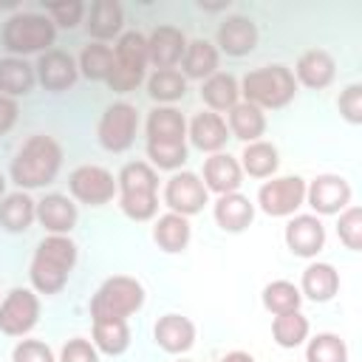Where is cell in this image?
<instances>
[{"mask_svg":"<svg viewBox=\"0 0 362 362\" xmlns=\"http://www.w3.org/2000/svg\"><path fill=\"white\" fill-rule=\"evenodd\" d=\"M147 158L150 167L158 170H178L187 161V122L184 113L158 105L147 116Z\"/></svg>","mask_w":362,"mask_h":362,"instance_id":"1","label":"cell"},{"mask_svg":"<svg viewBox=\"0 0 362 362\" xmlns=\"http://www.w3.org/2000/svg\"><path fill=\"white\" fill-rule=\"evenodd\" d=\"M74 263H76V243L68 235L42 238L34 257H31V266H28V277H31L34 291H40V294L62 291Z\"/></svg>","mask_w":362,"mask_h":362,"instance_id":"2","label":"cell"},{"mask_svg":"<svg viewBox=\"0 0 362 362\" xmlns=\"http://www.w3.org/2000/svg\"><path fill=\"white\" fill-rule=\"evenodd\" d=\"M59 167H62V147L51 136L37 133L17 150L11 161V181L20 189H37L51 184Z\"/></svg>","mask_w":362,"mask_h":362,"instance_id":"3","label":"cell"},{"mask_svg":"<svg viewBox=\"0 0 362 362\" xmlns=\"http://www.w3.org/2000/svg\"><path fill=\"white\" fill-rule=\"evenodd\" d=\"M119 206L130 221H153L158 212V173L147 161H130L116 175Z\"/></svg>","mask_w":362,"mask_h":362,"instance_id":"4","label":"cell"},{"mask_svg":"<svg viewBox=\"0 0 362 362\" xmlns=\"http://www.w3.org/2000/svg\"><path fill=\"white\" fill-rule=\"evenodd\" d=\"M238 85H240V93L246 96V102L260 107V110L286 107L297 93V79H294L291 68H286V65L255 68Z\"/></svg>","mask_w":362,"mask_h":362,"instance_id":"5","label":"cell"},{"mask_svg":"<svg viewBox=\"0 0 362 362\" xmlns=\"http://www.w3.org/2000/svg\"><path fill=\"white\" fill-rule=\"evenodd\" d=\"M57 40V25L45 17V14H14L6 20L3 25V48L11 57H23L25 54H45L51 51Z\"/></svg>","mask_w":362,"mask_h":362,"instance_id":"6","label":"cell"},{"mask_svg":"<svg viewBox=\"0 0 362 362\" xmlns=\"http://www.w3.org/2000/svg\"><path fill=\"white\" fill-rule=\"evenodd\" d=\"M147 37L139 31H124L113 48V71L107 76L110 90L127 93L144 82L147 74Z\"/></svg>","mask_w":362,"mask_h":362,"instance_id":"7","label":"cell"},{"mask_svg":"<svg viewBox=\"0 0 362 362\" xmlns=\"http://www.w3.org/2000/svg\"><path fill=\"white\" fill-rule=\"evenodd\" d=\"M141 305H144V286L136 277L116 274V277H107L90 297V317L93 320H102V317L127 320Z\"/></svg>","mask_w":362,"mask_h":362,"instance_id":"8","label":"cell"},{"mask_svg":"<svg viewBox=\"0 0 362 362\" xmlns=\"http://www.w3.org/2000/svg\"><path fill=\"white\" fill-rule=\"evenodd\" d=\"M139 130V110L130 102H113L99 119V144L110 153H124L133 147Z\"/></svg>","mask_w":362,"mask_h":362,"instance_id":"9","label":"cell"},{"mask_svg":"<svg viewBox=\"0 0 362 362\" xmlns=\"http://www.w3.org/2000/svg\"><path fill=\"white\" fill-rule=\"evenodd\" d=\"M68 189H71V198L74 201L88 204V206H105L119 192L113 173L105 170V167H99V164H82V167H76L71 173V178H68Z\"/></svg>","mask_w":362,"mask_h":362,"instance_id":"10","label":"cell"},{"mask_svg":"<svg viewBox=\"0 0 362 362\" xmlns=\"http://www.w3.org/2000/svg\"><path fill=\"white\" fill-rule=\"evenodd\" d=\"M305 204V181L300 175H280L257 189V206L272 218H288Z\"/></svg>","mask_w":362,"mask_h":362,"instance_id":"11","label":"cell"},{"mask_svg":"<svg viewBox=\"0 0 362 362\" xmlns=\"http://www.w3.org/2000/svg\"><path fill=\"white\" fill-rule=\"evenodd\" d=\"M40 322V297L31 288H11L0 303V334L25 337Z\"/></svg>","mask_w":362,"mask_h":362,"instance_id":"12","label":"cell"},{"mask_svg":"<svg viewBox=\"0 0 362 362\" xmlns=\"http://www.w3.org/2000/svg\"><path fill=\"white\" fill-rule=\"evenodd\" d=\"M206 201H209V192L195 173L184 170V173L170 175L167 187H164V204L170 206V212L189 218V215H198Z\"/></svg>","mask_w":362,"mask_h":362,"instance_id":"13","label":"cell"},{"mask_svg":"<svg viewBox=\"0 0 362 362\" xmlns=\"http://www.w3.org/2000/svg\"><path fill=\"white\" fill-rule=\"evenodd\" d=\"M305 204L314 209V215H339L345 206H351V184L334 173L317 175L311 184H305Z\"/></svg>","mask_w":362,"mask_h":362,"instance_id":"14","label":"cell"},{"mask_svg":"<svg viewBox=\"0 0 362 362\" xmlns=\"http://www.w3.org/2000/svg\"><path fill=\"white\" fill-rule=\"evenodd\" d=\"M34 74H37V79H40V85L45 90L59 93V90L74 88V82L79 76V68H76L71 54H65L59 48H51L45 54H40V59L34 65Z\"/></svg>","mask_w":362,"mask_h":362,"instance_id":"15","label":"cell"},{"mask_svg":"<svg viewBox=\"0 0 362 362\" xmlns=\"http://www.w3.org/2000/svg\"><path fill=\"white\" fill-rule=\"evenodd\" d=\"M283 238L297 257H317L325 246V226L317 215H291Z\"/></svg>","mask_w":362,"mask_h":362,"instance_id":"16","label":"cell"},{"mask_svg":"<svg viewBox=\"0 0 362 362\" xmlns=\"http://www.w3.org/2000/svg\"><path fill=\"white\" fill-rule=\"evenodd\" d=\"M187 51V37L181 28L175 25H158L150 37H147V62L156 71H167L175 68L181 62Z\"/></svg>","mask_w":362,"mask_h":362,"instance_id":"17","label":"cell"},{"mask_svg":"<svg viewBox=\"0 0 362 362\" xmlns=\"http://www.w3.org/2000/svg\"><path fill=\"white\" fill-rule=\"evenodd\" d=\"M204 187L206 192H215V195H229V192H238L240 184H243V170L238 164V158H232L229 153H212L206 161H204Z\"/></svg>","mask_w":362,"mask_h":362,"instance_id":"18","label":"cell"},{"mask_svg":"<svg viewBox=\"0 0 362 362\" xmlns=\"http://www.w3.org/2000/svg\"><path fill=\"white\" fill-rule=\"evenodd\" d=\"M291 74H294L297 85H305V88H311V90H322V88H328V85L334 82V76H337V62H334V57H331L328 51L311 48V51L300 54V59H297V65H294Z\"/></svg>","mask_w":362,"mask_h":362,"instance_id":"19","label":"cell"},{"mask_svg":"<svg viewBox=\"0 0 362 362\" xmlns=\"http://www.w3.org/2000/svg\"><path fill=\"white\" fill-rule=\"evenodd\" d=\"M153 339L167 354H184L195 345V325L189 317L164 314V317H158V322L153 328Z\"/></svg>","mask_w":362,"mask_h":362,"instance_id":"20","label":"cell"},{"mask_svg":"<svg viewBox=\"0 0 362 362\" xmlns=\"http://www.w3.org/2000/svg\"><path fill=\"white\" fill-rule=\"evenodd\" d=\"M218 45L229 57H246L257 45V25L249 17H240V14L226 17L218 25Z\"/></svg>","mask_w":362,"mask_h":362,"instance_id":"21","label":"cell"},{"mask_svg":"<svg viewBox=\"0 0 362 362\" xmlns=\"http://www.w3.org/2000/svg\"><path fill=\"white\" fill-rule=\"evenodd\" d=\"M37 221L48 235H68L76 226V204L68 195L51 192L37 201Z\"/></svg>","mask_w":362,"mask_h":362,"instance_id":"22","label":"cell"},{"mask_svg":"<svg viewBox=\"0 0 362 362\" xmlns=\"http://www.w3.org/2000/svg\"><path fill=\"white\" fill-rule=\"evenodd\" d=\"M229 139V127L221 119V113L212 110H201L195 113V119L189 122V141L201 150V153H221L223 144Z\"/></svg>","mask_w":362,"mask_h":362,"instance_id":"23","label":"cell"},{"mask_svg":"<svg viewBox=\"0 0 362 362\" xmlns=\"http://www.w3.org/2000/svg\"><path fill=\"white\" fill-rule=\"evenodd\" d=\"M88 34L102 42V40H113V37H122V28H124V11L116 0H96L88 11V23H85Z\"/></svg>","mask_w":362,"mask_h":362,"instance_id":"24","label":"cell"},{"mask_svg":"<svg viewBox=\"0 0 362 362\" xmlns=\"http://www.w3.org/2000/svg\"><path fill=\"white\" fill-rule=\"evenodd\" d=\"M215 221H218V226L223 232H243L255 221V204L246 195H240V192L218 195V201H215Z\"/></svg>","mask_w":362,"mask_h":362,"instance_id":"25","label":"cell"},{"mask_svg":"<svg viewBox=\"0 0 362 362\" xmlns=\"http://www.w3.org/2000/svg\"><path fill=\"white\" fill-rule=\"evenodd\" d=\"M189 238H192V226H189V218H184V215L164 212L153 223V240L161 252H170V255L184 252Z\"/></svg>","mask_w":362,"mask_h":362,"instance_id":"26","label":"cell"},{"mask_svg":"<svg viewBox=\"0 0 362 362\" xmlns=\"http://www.w3.org/2000/svg\"><path fill=\"white\" fill-rule=\"evenodd\" d=\"M339 291V272L331 263H311L303 272L300 280V294L314 300V303H328Z\"/></svg>","mask_w":362,"mask_h":362,"instance_id":"27","label":"cell"},{"mask_svg":"<svg viewBox=\"0 0 362 362\" xmlns=\"http://www.w3.org/2000/svg\"><path fill=\"white\" fill-rule=\"evenodd\" d=\"M218 62H221V54L212 42L206 40H192L187 42V51L181 57V74L184 79H209L212 74H218Z\"/></svg>","mask_w":362,"mask_h":362,"instance_id":"28","label":"cell"},{"mask_svg":"<svg viewBox=\"0 0 362 362\" xmlns=\"http://www.w3.org/2000/svg\"><path fill=\"white\" fill-rule=\"evenodd\" d=\"M37 221V201L28 192H11L0 201V226L6 232H25Z\"/></svg>","mask_w":362,"mask_h":362,"instance_id":"29","label":"cell"},{"mask_svg":"<svg viewBox=\"0 0 362 362\" xmlns=\"http://www.w3.org/2000/svg\"><path fill=\"white\" fill-rule=\"evenodd\" d=\"M37 74L34 65H28L23 57H6L0 59V93L3 96H28L34 90Z\"/></svg>","mask_w":362,"mask_h":362,"instance_id":"30","label":"cell"},{"mask_svg":"<svg viewBox=\"0 0 362 362\" xmlns=\"http://www.w3.org/2000/svg\"><path fill=\"white\" fill-rule=\"evenodd\" d=\"M201 99H204V105H206L212 113H218V110H232V107L238 105V99H240V85H238V79H235L232 74L218 71V74H212L209 79H204V85H201Z\"/></svg>","mask_w":362,"mask_h":362,"instance_id":"31","label":"cell"},{"mask_svg":"<svg viewBox=\"0 0 362 362\" xmlns=\"http://www.w3.org/2000/svg\"><path fill=\"white\" fill-rule=\"evenodd\" d=\"M93 348L107 354V356H119L130 348V328L127 320H116V317H102L93 320Z\"/></svg>","mask_w":362,"mask_h":362,"instance_id":"32","label":"cell"},{"mask_svg":"<svg viewBox=\"0 0 362 362\" xmlns=\"http://www.w3.org/2000/svg\"><path fill=\"white\" fill-rule=\"evenodd\" d=\"M229 133L235 139H240L243 144H252V141H260V136L266 133V116L260 107L249 105V102H238L232 110H229Z\"/></svg>","mask_w":362,"mask_h":362,"instance_id":"33","label":"cell"},{"mask_svg":"<svg viewBox=\"0 0 362 362\" xmlns=\"http://www.w3.org/2000/svg\"><path fill=\"white\" fill-rule=\"evenodd\" d=\"M238 164L252 178H272L277 173V167H280V156H277V147L274 144H269V141L260 139V141H252V144L243 147Z\"/></svg>","mask_w":362,"mask_h":362,"instance_id":"34","label":"cell"},{"mask_svg":"<svg viewBox=\"0 0 362 362\" xmlns=\"http://www.w3.org/2000/svg\"><path fill=\"white\" fill-rule=\"evenodd\" d=\"M308 331H311V322L305 314L300 311H288V314H277L272 320V337L280 348H297L308 339Z\"/></svg>","mask_w":362,"mask_h":362,"instance_id":"35","label":"cell"},{"mask_svg":"<svg viewBox=\"0 0 362 362\" xmlns=\"http://www.w3.org/2000/svg\"><path fill=\"white\" fill-rule=\"evenodd\" d=\"M187 93V79L181 71L175 68H167V71H156L150 79H147V96L158 105H173L178 99H184Z\"/></svg>","mask_w":362,"mask_h":362,"instance_id":"36","label":"cell"},{"mask_svg":"<svg viewBox=\"0 0 362 362\" xmlns=\"http://www.w3.org/2000/svg\"><path fill=\"white\" fill-rule=\"evenodd\" d=\"M79 74L85 79H93V82H107L110 71H113V48L110 45H102V42H90L82 48L79 54Z\"/></svg>","mask_w":362,"mask_h":362,"instance_id":"37","label":"cell"},{"mask_svg":"<svg viewBox=\"0 0 362 362\" xmlns=\"http://www.w3.org/2000/svg\"><path fill=\"white\" fill-rule=\"evenodd\" d=\"M260 300H263V308L277 317V314L300 311L303 294H300V288H297L294 283H288V280H272V283L263 288Z\"/></svg>","mask_w":362,"mask_h":362,"instance_id":"38","label":"cell"},{"mask_svg":"<svg viewBox=\"0 0 362 362\" xmlns=\"http://www.w3.org/2000/svg\"><path fill=\"white\" fill-rule=\"evenodd\" d=\"M305 362H348V345L337 334H317L308 339Z\"/></svg>","mask_w":362,"mask_h":362,"instance_id":"39","label":"cell"},{"mask_svg":"<svg viewBox=\"0 0 362 362\" xmlns=\"http://www.w3.org/2000/svg\"><path fill=\"white\" fill-rule=\"evenodd\" d=\"M337 235L345 243V249L359 252L362 249V209L359 206H345L339 212V223H337Z\"/></svg>","mask_w":362,"mask_h":362,"instance_id":"40","label":"cell"},{"mask_svg":"<svg viewBox=\"0 0 362 362\" xmlns=\"http://www.w3.org/2000/svg\"><path fill=\"white\" fill-rule=\"evenodd\" d=\"M45 14L54 25L59 28H76L85 17V3L82 0H59V3H45Z\"/></svg>","mask_w":362,"mask_h":362,"instance_id":"41","label":"cell"},{"mask_svg":"<svg viewBox=\"0 0 362 362\" xmlns=\"http://www.w3.org/2000/svg\"><path fill=\"white\" fill-rule=\"evenodd\" d=\"M337 105H339V113H342V119H345L348 124H362V85H359V82L348 85V88L339 93Z\"/></svg>","mask_w":362,"mask_h":362,"instance_id":"42","label":"cell"},{"mask_svg":"<svg viewBox=\"0 0 362 362\" xmlns=\"http://www.w3.org/2000/svg\"><path fill=\"white\" fill-rule=\"evenodd\" d=\"M11 362H57L54 351L40 339H20L11 351Z\"/></svg>","mask_w":362,"mask_h":362,"instance_id":"43","label":"cell"},{"mask_svg":"<svg viewBox=\"0 0 362 362\" xmlns=\"http://www.w3.org/2000/svg\"><path fill=\"white\" fill-rule=\"evenodd\" d=\"M57 362H99V351L93 348L90 339L74 337V339H68V342L62 345Z\"/></svg>","mask_w":362,"mask_h":362,"instance_id":"44","label":"cell"},{"mask_svg":"<svg viewBox=\"0 0 362 362\" xmlns=\"http://www.w3.org/2000/svg\"><path fill=\"white\" fill-rule=\"evenodd\" d=\"M17 113H20L17 99H11V96H3V93H0V136H6V133L14 127Z\"/></svg>","mask_w":362,"mask_h":362,"instance_id":"45","label":"cell"},{"mask_svg":"<svg viewBox=\"0 0 362 362\" xmlns=\"http://www.w3.org/2000/svg\"><path fill=\"white\" fill-rule=\"evenodd\" d=\"M221 362H255V356H252V354H246V351H229Z\"/></svg>","mask_w":362,"mask_h":362,"instance_id":"46","label":"cell"},{"mask_svg":"<svg viewBox=\"0 0 362 362\" xmlns=\"http://www.w3.org/2000/svg\"><path fill=\"white\" fill-rule=\"evenodd\" d=\"M6 198V178H3V173H0V201Z\"/></svg>","mask_w":362,"mask_h":362,"instance_id":"47","label":"cell"},{"mask_svg":"<svg viewBox=\"0 0 362 362\" xmlns=\"http://www.w3.org/2000/svg\"><path fill=\"white\" fill-rule=\"evenodd\" d=\"M181 362H189V359H181Z\"/></svg>","mask_w":362,"mask_h":362,"instance_id":"48","label":"cell"}]
</instances>
